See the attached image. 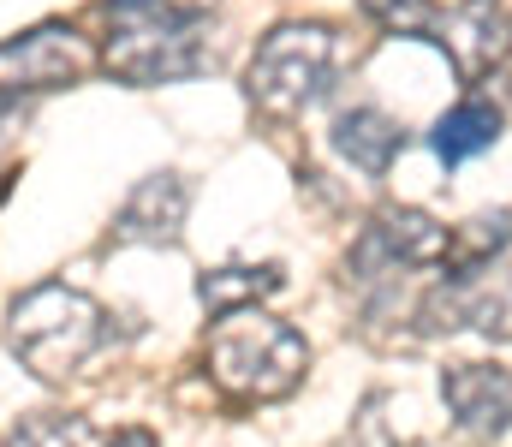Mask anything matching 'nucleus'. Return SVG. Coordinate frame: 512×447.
Listing matches in <instances>:
<instances>
[{
	"label": "nucleus",
	"instance_id": "nucleus-1",
	"mask_svg": "<svg viewBox=\"0 0 512 447\" xmlns=\"http://www.w3.org/2000/svg\"><path fill=\"white\" fill-rule=\"evenodd\" d=\"M108 72L126 84H179L197 78L209 66V42H203V12L197 6H126L114 0V36H108Z\"/></svg>",
	"mask_w": 512,
	"mask_h": 447
},
{
	"label": "nucleus",
	"instance_id": "nucleus-2",
	"mask_svg": "<svg viewBox=\"0 0 512 447\" xmlns=\"http://www.w3.org/2000/svg\"><path fill=\"white\" fill-rule=\"evenodd\" d=\"M6 340L12 352L42 376V382H66L102 340H108V316L96 298H84L78 287H60V281H42L12 304V322H6Z\"/></svg>",
	"mask_w": 512,
	"mask_h": 447
},
{
	"label": "nucleus",
	"instance_id": "nucleus-3",
	"mask_svg": "<svg viewBox=\"0 0 512 447\" xmlns=\"http://www.w3.org/2000/svg\"><path fill=\"white\" fill-rule=\"evenodd\" d=\"M310 364V346L298 328H286L268 310H233L221 316V328L209 334V370L221 388L245 394V400H280L298 388Z\"/></svg>",
	"mask_w": 512,
	"mask_h": 447
},
{
	"label": "nucleus",
	"instance_id": "nucleus-4",
	"mask_svg": "<svg viewBox=\"0 0 512 447\" xmlns=\"http://www.w3.org/2000/svg\"><path fill=\"white\" fill-rule=\"evenodd\" d=\"M334 60H340V42H334L328 24H280L256 48L251 72H245V96L262 114L292 120V114H304L328 90Z\"/></svg>",
	"mask_w": 512,
	"mask_h": 447
},
{
	"label": "nucleus",
	"instance_id": "nucleus-5",
	"mask_svg": "<svg viewBox=\"0 0 512 447\" xmlns=\"http://www.w3.org/2000/svg\"><path fill=\"white\" fill-rule=\"evenodd\" d=\"M423 328L429 334H512V257L489 263H447V275L435 281V293L423 298Z\"/></svg>",
	"mask_w": 512,
	"mask_h": 447
},
{
	"label": "nucleus",
	"instance_id": "nucleus-6",
	"mask_svg": "<svg viewBox=\"0 0 512 447\" xmlns=\"http://www.w3.org/2000/svg\"><path fill=\"white\" fill-rule=\"evenodd\" d=\"M447 245H453V233H447L441 221H429V215H417V209H382V215L358 233V245H352V281H364V287L399 281V275H411V269L441 263Z\"/></svg>",
	"mask_w": 512,
	"mask_h": 447
},
{
	"label": "nucleus",
	"instance_id": "nucleus-7",
	"mask_svg": "<svg viewBox=\"0 0 512 447\" xmlns=\"http://www.w3.org/2000/svg\"><path fill=\"white\" fill-rule=\"evenodd\" d=\"M90 48L66 30V24H42V30H24L12 42H0V96H18V90H60V84H78L90 72Z\"/></svg>",
	"mask_w": 512,
	"mask_h": 447
},
{
	"label": "nucleus",
	"instance_id": "nucleus-8",
	"mask_svg": "<svg viewBox=\"0 0 512 447\" xmlns=\"http://www.w3.org/2000/svg\"><path fill=\"white\" fill-rule=\"evenodd\" d=\"M441 400L465 436H501L512 424V370L507 364H453L441 376Z\"/></svg>",
	"mask_w": 512,
	"mask_h": 447
},
{
	"label": "nucleus",
	"instance_id": "nucleus-9",
	"mask_svg": "<svg viewBox=\"0 0 512 447\" xmlns=\"http://www.w3.org/2000/svg\"><path fill=\"white\" fill-rule=\"evenodd\" d=\"M429 42H441V48L459 60L465 78H483V72H495V60L507 54V12H501L495 0H465V6H453L447 18H435Z\"/></svg>",
	"mask_w": 512,
	"mask_h": 447
},
{
	"label": "nucleus",
	"instance_id": "nucleus-10",
	"mask_svg": "<svg viewBox=\"0 0 512 447\" xmlns=\"http://www.w3.org/2000/svg\"><path fill=\"white\" fill-rule=\"evenodd\" d=\"M185 209H191L185 179H179V173H149V179L126 197L114 233H120L126 245H173L179 227H185Z\"/></svg>",
	"mask_w": 512,
	"mask_h": 447
},
{
	"label": "nucleus",
	"instance_id": "nucleus-11",
	"mask_svg": "<svg viewBox=\"0 0 512 447\" xmlns=\"http://www.w3.org/2000/svg\"><path fill=\"white\" fill-rule=\"evenodd\" d=\"M334 149L358 167V173H387L393 167V155L405 149V132H399V120H387L382 108H352V114H340L334 120Z\"/></svg>",
	"mask_w": 512,
	"mask_h": 447
},
{
	"label": "nucleus",
	"instance_id": "nucleus-12",
	"mask_svg": "<svg viewBox=\"0 0 512 447\" xmlns=\"http://www.w3.org/2000/svg\"><path fill=\"white\" fill-rule=\"evenodd\" d=\"M429 144H435V155H441L447 167H465L471 155H483V149L501 144V108L483 102V96H471V102H459V108H447V114L435 120Z\"/></svg>",
	"mask_w": 512,
	"mask_h": 447
},
{
	"label": "nucleus",
	"instance_id": "nucleus-13",
	"mask_svg": "<svg viewBox=\"0 0 512 447\" xmlns=\"http://www.w3.org/2000/svg\"><path fill=\"white\" fill-rule=\"evenodd\" d=\"M280 293V269L274 263H262V269H209L203 281H197V298L215 310V316H233V310H256V298Z\"/></svg>",
	"mask_w": 512,
	"mask_h": 447
},
{
	"label": "nucleus",
	"instance_id": "nucleus-14",
	"mask_svg": "<svg viewBox=\"0 0 512 447\" xmlns=\"http://www.w3.org/2000/svg\"><path fill=\"white\" fill-rule=\"evenodd\" d=\"M6 447H102V430L90 424V418H66V412H36V418H24Z\"/></svg>",
	"mask_w": 512,
	"mask_h": 447
},
{
	"label": "nucleus",
	"instance_id": "nucleus-15",
	"mask_svg": "<svg viewBox=\"0 0 512 447\" xmlns=\"http://www.w3.org/2000/svg\"><path fill=\"white\" fill-rule=\"evenodd\" d=\"M114 447H155V442H149L143 430H131V436H120V442H114Z\"/></svg>",
	"mask_w": 512,
	"mask_h": 447
}]
</instances>
